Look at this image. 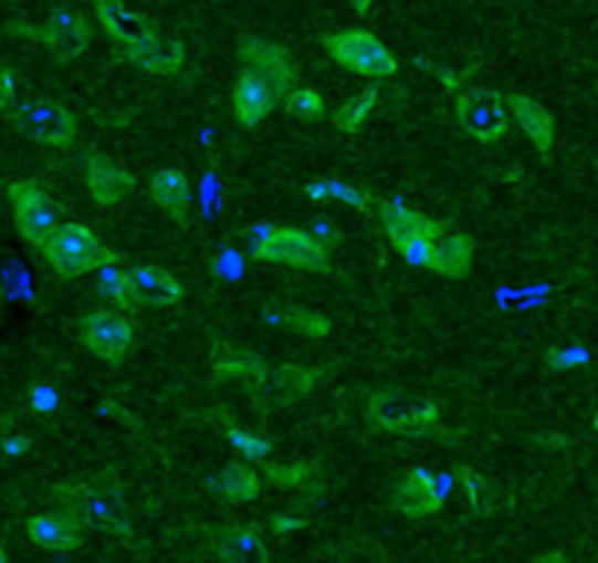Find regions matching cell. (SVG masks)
Here are the masks:
<instances>
[{"label": "cell", "mask_w": 598, "mask_h": 563, "mask_svg": "<svg viewBox=\"0 0 598 563\" xmlns=\"http://www.w3.org/2000/svg\"><path fill=\"white\" fill-rule=\"evenodd\" d=\"M273 531L276 534H287V531H296V529H305V520H300V517H273Z\"/></svg>", "instance_id": "39"}, {"label": "cell", "mask_w": 598, "mask_h": 563, "mask_svg": "<svg viewBox=\"0 0 598 563\" xmlns=\"http://www.w3.org/2000/svg\"><path fill=\"white\" fill-rule=\"evenodd\" d=\"M7 194L15 211L18 236L35 250H42L48 238L60 229V202L44 191L39 179H18L7 188Z\"/></svg>", "instance_id": "5"}, {"label": "cell", "mask_w": 598, "mask_h": 563, "mask_svg": "<svg viewBox=\"0 0 598 563\" xmlns=\"http://www.w3.org/2000/svg\"><path fill=\"white\" fill-rule=\"evenodd\" d=\"M349 7H353L355 12H358V15H367V12H370V7H373V0H349Z\"/></svg>", "instance_id": "41"}, {"label": "cell", "mask_w": 598, "mask_h": 563, "mask_svg": "<svg viewBox=\"0 0 598 563\" xmlns=\"http://www.w3.org/2000/svg\"><path fill=\"white\" fill-rule=\"evenodd\" d=\"M150 197L179 229H188V223H191V183L182 170H156L150 177Z\"/></svg>", "instance_id": "18"}, {"label": "cell", "mask_w": 598, "mask_h": 563, "mask_svg": "<svg viewBox=\"0 0 598 563\" xmlns=\"http://www.w3.org/2000/svg\"><path fill=\"white\" fill-rule=\"evenodd\" d=\"M455 476L461 481V488L466 493V502L472 504V511L487 513L490 511V484L484 476H479L470 467H455Z\"/></svg>", "instance_id": "32"}, {"label": "cell", "mask_w": 598, "mask_h": 563, "mask_svg": "<svg viewBox=\"0 0 598 563\" xmlns=\"http://www.w3.org/2000/svg\"><path fill=\"white\" fill-rule=\"evenodd\" d=\"M80 341L101 362L120 364L133 350V326L120 314L97 309L80 320Z\"/></svg>", "instance_id": "12"}, {"label": "cell", "mask_w": 598, "mask_h": 563, "mask_svg": "<svg viewBox=\"0 0 598 563\" xmlns=\"http://www.w3.org/2000/svg\"><path fill=\"white\" fill-rule=\"evenodd\" d=\"M94 3V15L101 21L103 33L115 39L124 48H133V44H141L153 35H159L153 30V24L141 12L129 9L124 0H92Z\"/></svg>", "instance_id": "17"}, {"label": "cell", "mask_w": 598, "mask_h": 563, "mask_svg": "<svg viewBox=\"0 0 598 563\" xmlns=\"http://www.w3.org/2000/svg\"><path fill=\"white\" fill-rule=\"evenodd\" d=\"M367 417L379 431L426 435V431L438 429L440 408L429 399H411L399 390H376L367 405Z\"/></svg>", "instance_id": "7"}, {"label": "cell", "mask_w": 598, "mask_h": 563, "mask_svg": "<svg viewBox=\"0 0 598 563\" xmlns=\"http://www.w3.org/2000/svg\"><path fill=\"white\" fill-rule=\"evenodd\" d=\"M83 522L67 511L35 513L27 520V538L48 552H74L83 546Z\"/></svg>", "instance_id": "15"}, {"label": "cell", "mask_w": 598, "mask_h": 563, "mask_svg": "<svg viewBox=\"0 0 598 563\" xmlns=\"http://www.w3.org/2000/svg\"><path fill=\"white\" fill-rule=\"evenodd\" d=\"M273 320H276L279 326L291 329V332H296V335H305V337H323L332 332L329 320L321 317V314L308 312V309H300V305L282 309V312L273 314Z\"/></svg>", "instance_id": "30"}, {"label": "cell", "mask_w": 598, "mask_h": 563, "mask_svg": "<svg viewBox=\"0 0 598 563\" xmlns=\"http://www.w3.org/2000/svg\"><path fill=\"white\" fill-rule=\"evenodd\" d=\"M262 236L250 232L253 259L264 264H285V268L308 270V273H329V252L314 244L305 229L294 227H264Z\"/></svg>", "instance_id": "3"}, {"label": "cell", "mask_w": 598, "mask_h": 563, "mask_svg": "<svg viewBox=\"0 0 598 563\" xmlns=\"http://www.w3.org/2000/svg\"><path fill=\"white\" fill-rule=\"evenodd\" d=\"M9 124L30 142L42 144V147H56V150L71 147L76 142V133H80L74 112L53 101L21 103L9 112Z\"/></svg>", "instance_id": "6"}, {"label": "cell", "mask_w": 598, "mask_h": 563, "mask_svg": "<svg viewBox=\"0 0 598 563\" xmlns=\"http://www.w3.org/2000/svg\"><path fill=\"white\" fill-rule=\"evenodd\" d=\"M458 121L479 144H496L507 133V101L493 88H464L455 101Z\"/></svg>", "instance_id": "8"}, {"label": "cell", "mask_w": 598, "mask_h": 563, "mask_svg": "<svg viewBox=\"0 0 598 563\" xmlns=\"http://www.w3.org/2000/svg\"><path fill=\"white\" fill-rule=\"evenodd\" d=\"M85 188L97 206H115L127 197L135 188V177L112 159L101 156V153H88L85 156Z\"/></svg>", "instance_id": "16"}, {"label": "cell", "mask_w": 598, "mask_h": 563, "mask_svg": "<svg viewBox=\"0 0 598 563\" xmlns=\"http://www.w3.org/2000/svg\"><path fill=\"white\" fill-rule=\"evenodd\" d=\"M592 429L598 431V414H596V417H592Z\"/></svg>", "instance_id": "42"}, {"label": "cell", "mask_w": 598, "mask_h": 563, "mask_svg": "<svg viewBox=\"0 0 598 563\" xmlns=\"http://www.w3.org/2000/svg\"><path fill=\"white\" fill-rule=\"evenodd\" d=\"M323 48L329 51L337 65L358 76L381 80V76L399 74L397 56L385 48L381 39L367 30H340V33L323 35Z\"/></svg>", "instance_id": "4"}, {"label": "cell", "mask_w": 598, "mask_h": 563, "mask_svg": "<svg viewBox=\"0 0 598 563\" xmlns=\"http://www.w3.org/2000/svg\"><path fill=\"white\" fill-rule=\"evenodd\" d=\"M381 223L390 238H431L440 241L443 236V223L440 220L426 218L422 211H413L399 202H379Z\"/></svg>", "instance_id": "23"}, {"label": "cell", "mask_w": 598, "mask_h": 563, "mask_svg": "<svg viewBox=\"0 0 598 563\" xmlns=\"http://www.w3.org/2000/svg\"><path fill=\"white\" fill-rule=\"evenodd\" d=\"M211 367H214V376L218 378H238V376L255 378L259 373L267 371L262 358L253 353H246V350H227V353H218Z\"/></svg>", "instance_id": "29"}, {"label": "cell", "mask_w": 598, "mask_h": 563, "mask_svg": "<svg viewBox=\"0 0 598 563\" xmlns=\"http://www.w3.org/2000/svg\"><path fill=\"white\" fill-rule=\"evenodd\" d=\"M238 60H241L244 71L262 76L279 101L294 88V62L282 44L262 39V35H246L238 44Z\"/></svg>", "instance_id": "11"}, {"label": "cell", "mask_w": 598, "mask_h": 563, "mask_svg": "<svg viewBox=\"0 0 598 563\" xmlns=\"http://www.w3.org/2000/svg\"><path fill=\"white\" fill-rule=\"evenodd\" d=\"M0 112H7V103H3V101H0Z\"/></svg>", "instance_id": "43"}, {"label": "cell", "mask_w": 598, "mask_h": 563, "mask_svg": "<svg viewBox=\"0 0 598 563\" xmlns=\"http://www.w3.org/2000/svg\"><path fill=\"white\" fill-rule=\"evenodd\" d=\"M305 232L312 236V241L321 247L323 252H332L337 244H340V227H337L335 220H329V218L314 220L312 227L305 229Z\"/></svg>", "instance_id": "36"}, {"label": "cell", "mask_w": 598, "mask_h": 563, "mask_svg": "<svg viewBox=\"0 0 598 563\" xmlns=\"http://www.w3.org/2000/svg\"><path fill=\"white\" fill-rule=\"evenodd\" d=\"M379 94H381L379 88H376V85H370V88H361V92L355 94V97H349L344 106H337V112L332 115V121H335V126H337V133H346V135L358 133V129L367 124V118L373 115V110H376Z\"/></svg>", "instance_id": "26"}, {"label": "cell", "mask_w": 598, "mask_h": 563, "mask_svg": "<svg viewBox=\"0 0 598 563\" xmlns=\"http://www.w3.org/2000/svg\"><path fill=\"white\" fill-rule=\"evenodd\" d=\"M227 435H229V440L235 444L238 452L244 455V458H250V461H262V458H267L270 455V449H273L270 440L259 438V435H250V431H241L238 426H229Z\"/></svg>", "instance_id": "35"}, {"label": "cell", "mask_w": 598, "mask_h": 563, "mask_svg": "<svg viewBox=\"0 0 598 563\" xmlns=\"http://www.w3.org/2000/svg\"><path fill=\"white\" fill-rule=\"evenodd\" d=\"M279 103H282V110H285L287 115H294V118L305 121V124H317V121L326 115V101H323V94L308 88V85H294Z\"/></svg>", "instance_id": "28"}, {"label": "cell", "mask_w": 598, "mask_h": 563, "mask_svg": "<svg viewBox=\"0 0 598 563\" xmlns=\"http://www.w3.org/2000/svg\"><path fill=\"white\" fill-rule=\"evenodd\" d=\"M44 261L51 264L62 279H76L103 270L109 264H118V256L101 244V238L83 223H60V229L48 238L42 247Z\"/></svg>", "instance_id": "2"}, {"label": "cell", "mask_w": 598, "mask_h": 563, "mask_svg": "<svg viewBox=\"0 0 598 563\" xmlns=\"http://www.w3.org/2000/svg\"><path fill=\"white\" fill-rule=\"evenodd\" d=\"M390 244L397 247L399 256H402L411 268L429 270L438 241H431V238H390Z\"/></svg>", "instance_id": "33"}, {"label": "cell", "mask_w": 598, "mask_h": 563, "mask_svg": "<svg viewBox=\"0 0 598 563\" xmlns=\"http://www.w3.org/2000/svg\"><path fill=\"white\" fill-rule=\"evenodd\" d=\"M12 30L39 39L44 44V51L51 53L56 62L80 60L88 42H92V30L85 24V18L71 12V9L53 12L42 27H12Z\"/></svg>", "instance_id": "10"}, {"label": "cell", "mask_w": 598, "mask_h": 563, "mask_svg": "<svg viewBox=\"0 0 598 563\" xmlns=\"http://www.w3.org/2000/svg\"><path fill=\"white\" fill-rule=\"evenodd\" d=\"M214 549H218V557L223 563H270L262 531L253 529V525L223 529L214 540Z\"/></svg>", "instance_id": "22"}, {"label": "cell", "mask_w": 598, "mask_h": 563, "mask_svg": "<svg viewBox=\"0 0 598 563\" xmlns=\"http://www.w3.org/2000/svg\"><path fill=\"white\" fill-rule=\"evenodd\" d=\"M317 373L305 371V367H294V364H285V367H276V371H264L250 382V403L259 408V411H279V408H287L294 405L296 399H303L314 390L317 385Z\"/></svg>", "instance_id": "9"}, {"label": "cell", "mask_w": 598, "mask_h": 563, "mask_svg": "<svg viewBox=\"0 0 598 563\" xmlns=\"http://www.w3.org/2000/svg\"><path fill=\"white\" fill-rule=\"evenodd\" d=\"M534 563H569V561H566V555L560 552V549H548V552L534 557Z\"/></svg>", "instance_id": "40"}, {"label": "cell", "mask_w": 598, "mask_h": 563, "mask_svg": "<svg viewBox=\"0 0 598 563\" xmlns=\"http://www.w3.org/2000/svg\"><path fill=\"white\" fill-rule=\"evenodd\" d=\"M507 106L514 112L516 124L523 126V133L534 142L539 156H548L552 144H555V118H552V112L546 106H539L528 94H511Z\"/></svg>", "instance_id": "21"}, {"label": "cell", "mask_w": 598, "mask_h": 563, "mask_svg": "<svg viewBox=\"0 0 598 563\" xmlns=\"http://www.w3.org/2000/svg\"><path fill=\"white\" fill-rule=\"evenodd\" d=\"M12 94H15V74H12V67H0V101L9 106Z\"/></svg>", "instance_id": "38"}, {"label": "cell", "mask_w": 598, "mask_h": 563, "mask_svg": "<svg viewBox=\"0 0 598 563\" xmlns=\"http://www.w3.org/2000/svg\"><path fill=\"white\" fill-rule=\"evenodd\" d=\"M129 273V300L133 305H144V309H170L177 305L186 291L170 270L159 268V264H135Z\"/></svg>", "instance_id": "13"}, {"label": "cell", "mask_w": 598, "mask_h": 563, "mask_svg": "<svg viewBox=\"0 0 598 563\" xmlns=\"http://www.w3.org/2000/svg\"><path fill=\"white\" fill-rule=\"evenodd\" d=\"M97 291H101L106 303L118 305V309H133V300H129V273L120 270L118 264H109V268L101 270Z\"/></svg>", "instance_id": "31"}, {"label": "cell", "mask_w": 598, "mask_h": 563, "mask_svg": "<svg viewBox=\"0 0 598 563\" xmlns=\"http://www.w3.org/2000/svg\"><path fill=\"white\" fill-rule=\"evenodd\" d=\"M127 60L135 62L144 71L150 74H177L186 65V48L177 39H161V35H153L147 42L133 44V48H124Z\"/></svg>", "instance_id": "20"}, {"label": "cell", "mask_w": 598, "mask_h": 563, "mask_svg": "<svg viewBox=\"0 0 598 563\" xmlns=\"http://www.w3.org/2000/svg\"><path fill=\"white\" fill-rule=\"evenodd\" d=\"M53 499L62 504V511L74 513L85 529L127 531V499L120 493V484L109 476L88 481H65L53 488Z\"/></svg>", "instance_id": "1"}, {"label": "cell", "mask_w": 598, "mask_h": 563, "mask_svg": "<svg viewBox=\"0 0 598 563\" xmlns=\"http://www.w3.org/2000/svg\"><path fill=\"white\" fill-rule=\"evenodd\" d=\"M211 490L220 502L229 504H241V502H253L262 493V479L253 467L246 463H229L223 470L211 479Z\"/></svg>", "instance_id": "24"}, {"label": "cell", "mask_w": 598, "mask_h": 563, "mask_svg": "<svg viewBox=\"0 0 598 563\" xmlns=\"http://www.w3.org/2000/svg\"><path fill=\"white\" fill-rule=\"evenodd\" d=\"M472 261H475V241L470 236H449L434 244L429 270L447 279H464L472 273Z\"/></svg>", "instance_id": "25"}, {"label": "cell", "mask_w": 598, "mask_h": 563, "mask_svg": "<svg viewBox=\"0 0 598 563\" xmlns=\"http://www.w3.org/2000/svg\"><path fill=\"white\" fill-rule=\"evenodd\" d=\"M279 97L270 92V85L253 71H244L232 85V112L241 126H259L267 118Z\"/></svg>", "instance_id": "19"}, {"label": "cell", "mask_w": 598, "mask_h": 563, "mask_svg": "<svg viewBox=\"0 0 598 563\" xmlns=\"http://www.w3.org/2000/svg\"><path fill=\"white\" fill-rule=\"evenodd\" d=\"M314 463L303 461V463H270L264 467V476H267L276 488H300L303 481L312 479Z\"/></svg>", "instance_id": "34"}, {"label": "cell", "mask_w": 598, "mask_h": 563, "mask_svg": "<svg viewBox=\"0 0 598 563\" xmlns=\"http://www.w3.org/2000/svg\"><path fill=\"white\" fill-rule=\"evenodd\" d=\"M590 355L584 350H548L546 362L552 371H569V367H578V364H587Z\"/></svg>", "instance_id": "37"}, {"label": "cell", "mask_w": 598, "mask_h": 563, "mask_svg": "<svg viewBox=\"0 0 598 563\" xmlns=\"http://www.w3.org/2000/svg\"><path fill=\"white\" fill-rule=\"evenodd\" d=\"M390 504H394V511H399L402 517H411V520L438 513L443 508V490H440L438 476L426 470V467H413L402 479V484L394 490V502Z\"/></svg>", "instance_id": "14"}, {"label": "cell", "mask_w": 598, "mask_h": 563, "mask_svg": "<svg viewBox=\"0 0 598 563\" xmlns=\"http://www.w3.org/2000/svg\"><path fill=\"white\" fill-rule=\"evenodd\" d=\"M305 194L312 197V200H340L349 202L353 209L358 211H370L373 206H379V200L373 197L367 188H355L346 186V183H337V179H323V183H308L305 186Z\"/></svg>", "instance_id": "27"}]
</instances>
